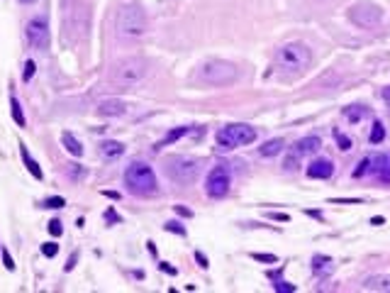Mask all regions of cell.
Masks as SVG:
<instances>
[{
  "mask_svg": "<svg viewBox=\"0 0 390 293\" xmlns=\"http://www.w3.org/2000/svg\"><path fill=\"white\" fill-rule=\"evenodd\" d=\"M115 27H117V34L122 37H130V40H137V37H144L147 34V27H149V20H147V12L139 3H127L117 10V20H115Z\"/></svg>",
  "mask_w": 390,
  "mask_h": 293,
  "instance_id": "cell-1",
  "label": "cell"
},
{
  "mask_svg": "<svg viewBox=\"0 0 390 293\" xmlns=\"http://www.w3.org/2000/svg\"><path fill=\"white\" fill-rule=\"evenodd\" d=\"M125 183L134 196H154L159 191V183H156V173L149 164L144 162H132L125 171Z\"/></svg>",
  "mask_w": 390,
  "mask_h": 293,
  "instance_id": "cell-2",
  "label": "cell"
},
{
  "mask_svg": "<svg viewBox=\"0 0 390 293\" xmlns=\"http://www.w3.org/2000/svg\"><path fill=\"white\" fill-rule=\"evenodd\" d=\"M147 76H149V64H147V59H141V56H130V59L117 61V64L112 66V73H110L112 83L125 86V88L141 83Z\"/></svg>",
  "mask_w": 390,
  "mask_h": 293,
  "instance_id": "cell-3",
  "label": "cell"
},
{
  "mask_svg": "<svg viewBox=\"0 0 390 293\" xmlns=\"http://www.w3.org/2000/svg\"><path fill=\"white\" fill-rule=\"evenodd\" d=\"M312 61V51L307 44H302V42H288V44H283L276 54V64H278V69L283 71H290V73H298V71H305L310 66Z\"/></svg>",
  "mask_w": 390,
  "mask_h": 293,
  "instance_id": "cell-4",
  "label": "cell"
},
{
  "mask_svg": "<svg viewBox=\"0 0 390 293\" xmlns=\"http://www.w3.org/2000/svg\"><path fill=\"white\" fill-rule=\"evenodd\" d=\"M163 171L173 183H180V186H188L198 179L200 173V162L193 159V157H169L163 162Z\"/></svg>",
  "mask_w": 390,
  "mask_h": 293,
  "instance_id": "cell-5",
  "label": "cell"
},
{
  "mask_svg": "<svg viewBox=\"0 0 390 293\" xmlns=\"http://www.w3.org/2000/svg\"><path fill=\"white\" fill-rule=\"evenodd\" d=\"M198 76H200V81L210 83V86H227V83L237 81L239 71H237V66L230 64V61L210 59L200 66V73H198Z\"/></svg>",
  "mask_w": 390,
  "mask_h": 293,
  "instance_id": "cell-6",
  "label": "cell"
},
{
  "mask_svg": "<svg viewBox=\"0 0 390 293\" xmlns=\"http://www.w3.org/2000/svg\"><path fill=\"white\" fill-rule=\"evenodd\" d=\"M256 140V130L251 125H227L217 132V144L222 149H237V147H244V144H251Z\"/></svg>",
  "mask_w": 390,
  "mask_h": 293,
  "instance_id": "cell-7",
  "label": "cell"
},
{
  "mask_svg": "<svg viewBox=\"0 0 390 293\" xmlns=\"http://www.w3.org/2000/svg\"><path fill=\"white\" fill-rule=\"evenodd\" d=\"M349 20L356 25V27H363V30H371V27H378L380 20H383V10L373 3H356L349 10Z\"/></svg>",
  "mask_w": 390,
  "mask_h": 293,
  "instance_id": "cell-8",
  "label": "cell"
},
{
  "mask_svg": "<svg viewBox=\"0 0 390 293\" xmlns=\"http://www.w3.org/2000/svg\"><path fill=\"white\" fill-rule=\"evenodd\" d=\"M230 183H232V176H230V169L227 166H215L210 173H208V181H205V191L210 198H224L230 193Z\"/></svg>",
  "mask_w": 390,
  "mask_h": 293,
  "instance_id": "cell-9",
  "label": "cell"
},
{
  "mask_svg": "<svg viewBox=\"0 0 390 293\" xmlns=\"http://www.w3.org/2000/svg\"><path fill=\"white\" fill-rule=\"evenodd\" d=\"M27 40L34 49L39 51H47L51 44V32H49V25L44 17H34V20L27 25Z\"/></svg>",
  "mask_w": 390,
  "mask_h": 293,
  "instance_id": "cell-10",
  "label": "cell"
},
{
  "mask_svg": "<svg viewBox=\"0 0 390 293\" xmlns=\"http://www.w3.org/2000/svg\"><path fill=\"white\" fill-rule=\"evenodd\" d=\"M98 112L102 118H120L127 112V103L120 101V98H105V101L98 103Z\"/></svg>",
  "mask_w": 390,
  "mask_h": 293,
  "instance_id": "cell-11",
  "label": "cell"
},
{
  "mask_svg": "<svg viewBox=\"0 0 390 293\" xmlns=\"http://www.w3.org/2000/svg\"><path fill=\"white\" fill-rule=\"evenodd\" d=\"M332 173H334V164L330 159H315L307 166V176L310 179H330Z\"/></svg>",
  "mask_w": 390,
  "mask_h": 293,
  "instance_id": "cell-12",
  "label": "cell"
},
{
  "mask_svg": "<svg viewBox=\"0 0 390 293\" xmlns=\"http://www.w3.org/2000/svg\"><path fill=\"white\" fill-rule=\"evenodd\" d=\"M322 140L317 134H310V137H302L298 144H295V157H305V154H315L320 152Z\"/></svg>",
  "mask_w": 390,
  "mask_h": 293,
  "instance_id": "cell-13",
  "label": "cell"
},
{
  "mask_svg": "<svg viewBox=\"0 0 390 293\" xmlns=\"http://www.w3.org/2000/svg\"><path fill=\"white\" fill-rule=\"evenodd\" d=\"M363 291H378V293H388L390 291V276L385 274H376V276H368L363 286H361Z\"/></svg>",
  "mask_w": 390,
  "mask_h": 293,
  "instance_id": "cell-14",
  "label": "cell"
},
{
  "mask_svg": "<svg viewBox=\"0 0 390 293\" xmlns=\"http://www.w3.org/2000/svg\"><path fill=\"white\" fill-rule=\"evenodd\" d=\"M100 154L105 157V159H117V157H122L125 154V144L122 142H112V140H108V142H102L100 144Z\"/></svg>",
  "mask_w": 390,
  "mask_h": 293,
  "instance_id": "cell-15",
  "label": "cell"
},
{
  "mask_svg": "<svg viewBox=\"0 0 390 293\" xmlns=\"http://www.w3.org/2000/svg\"><path fill=\"white\" fill-rule=\"evenodd\" d=\"M20 154H22V162H25V166H27V171H30L34 179H39V181H42V176H44V173H42L39 164L30 157V152H27V147H25V144H20Z\"/></svg>",
  "mask_w": 390,
  "mask_h": 293,
  "instance_id": "cell-16",
  "label": "cell"
},
{
  "mask_svg": "<svg viewBox=\"0 0 390 293\" xmlns=\"http://www.w3.org/2000/svg\"><path fill=\"white\" fill-rule=\"evenodd\" d=\"M61 142H64V147H66V152L73 154V157H80L83 154V147H80V142L71 134V132H64L61 134Z\"/></svg>",
  "mask_w": 390,
  "mask_h": 293,
  "instance_id": "cell-17",
  "label": "cell"
},
{
  "mask_svg": "<svg viewBox=\"0 0 390 293\" xmlns=\"http://www.w3.org/2000/svg\"><path fill=\"white\" fill-rule=\"evenodd\" d=\"M283 147H285V142L280 140V137H276V140H269L263 147H261L259 152H261V157H276V154H280L283 152Z\"/></svg>",
  "mask_w": 390,
  "mask_h": 293,
  "instance_id": "cell-18",
  "label": "cell"
},
{
  "mask_svg": "<svg viewBox=\"0 0 390 293\" xmlns=\"http://www.w3.org/2000/svg\"><path fill=\"white\" fill-rule=\"evenodd\" d=\"M10 112H12V120L17 122L20 127H25V115H22V108H20V101H17V98H10Z\"/></svg>",
  "mask_w": 390,
  "mask_h": 293,
  "instance_id": "cell-19",
  "label": "cell"
},
{
  "mask_svg": "<svg viewBox=\"0 0 390 293\" xmlns=\"http://www.w3.org/2000/svg\"><path fill=\"white\" fill-rule=\"evenodd\" d=\"M371 144H380L385 140V130H383V122H373V130H371Z\"/></svg>",
  "mask_w": 390,
  "mask_h": 293,
  "instance_id": "cell-20",
  "label": "cell"
},
{
  "mask_svg": "<svg viewBox=\"0 0 390 293\" xmlns=\"http://www.w3.org/2000/svg\"><path fill=\"white\" fill-rule=\"evenodd\" d=\"M315 271L317 274H330L332 271V259L330 257H315Z\"/></svg>",
  "mask_w": 390,
  "mask_h": 293,
  "instance_id": "cell-21",
  "label": "cell"
},
{
  "mask_svg": "<svg viewBox=\"0 0 390 293\" xmlns=\"http://www.w3.org/2000/svg\"><path fill=\"white\" fill-rule=\"evenodd\" d=\"M366 173H371V157H366V159L359 162V166L354 169V179H361V176H366Z\"/></svg>",
  "mask_w": 390,
  "mask_h": 293,
  "instance_id": "cell-22",
  "label": "cell"
},
{
  "mask_svg": "<svg viewBox=\"0 0 390 293\" xmlns=\"http://www.w3.org/2000/svg\"><path fill=\"white\" fill-rule=\"evenodd\" d=\"M346 118H349L351 122H359L361 118H363V115H366V110H363V108H361V105H351V108H346Z\"/></svg>",
  "mask_w": 390,
  "mask_h": 293,
  "instance_id": "cell-23",
  "label": "cell"
},
{
  "mask_svg": "<svg viewBox=\"0 0 390 293\" xmlns=\"http://www.w3.org/2000/svg\"><path fill=\"white\" fill-rule=\"evenodd\" d=\"M42 205H44V208H54V210H59V208H64V205H66V201H64L61 196H54V198H47Z\"/></svg>",
  "mask_w": 390,
  "mask_h": 293,
  "instance_id": "cell-24",
  "label": "cell"
},
{
  "mask_svg": "<svg viewBox=\"0 0 390 293\" xmlns=\"http://www.w3.org/2000/svg\"><path fill=\"white\" fill-rule=\"evenodd\" d=\"M186 132H188V127H176V130H173V132H169V134H166V140H163V144H171V142L180 140V137H183Z\"/></svg>",
  "mask_w": 390,
  "mask_h": 293,
  "instance_id": "cell-25",
  "label": "cell"
},
{
  "mask_svg": "<svg viewBox=\"0 0 390 293\" xmlns=\"http://www.w3.org/2000/svg\"><path fill=\"white\" fill-rule=\"evenodd\" d=\"M334 137H337V142H339L341 152H349V149H351V140H349V137H346V134H341V132H337V130H334Z\"/></svg>",
  "mask_w": 390,
  "mask_h": 293,
  "instance_id": "cell-26",
  "label": "cell"
},
{
  "mask_svg": "<svg viewBox=\"0 0 390 293\" xmlns=\"http://www.w3.org/2000/svg\"><path fill=\"white\" fill-rule=\"evenodd\" d=\"M42 254H44V257H56V254H59V244L56 242L42 244Z\"/></svg>",
  "mask_w": 390,
  "mask_h": 293,
  "instance_id": "cell-27",
  "label": "cell"
},
{
  "mask_svg": "<svg viewBox=\"0 0 390 293\" xmlns=\"http://www.w3.org/2000/svg\"><path fill=\"white\" fill-rule=\"evenodd\" d=\"M163 230H166V232H176V235H186V227H183L180 223H166L163 225Z\"/></svg>",
  "mask_w": 390,
  "mask_h": 293,
  "instance_id": "cell-28",
  "label": "cell"
},
{
  "mask_svg": "<svg viewBox=\"0 0 390 293\" xmlns=\"http://www.w3.org/2000/svg\"><path fill=\"white\" fill-rule=\"evenodd\" d=\"M276 291H280V293H293V291H295V286H293V283H288V281H278V279H276Z\"/></svg>",
  "mask_w": 390,
  "mask_h": 293,
  "instance_id": "cell-29",
  "label": "cell"
},
{
  "mask_svg": "<svg viewBox=\"0 0 390 293\" xmlns=\"http://www.w3.org/2000/svg\"><path fill=\"white\" fill-rule=\"evenodd\" d=\"M256 262H269V264H273V262H278V257L276 254H251Z\"/></svg>",
  "mask_w": 390,
  "mask_h": 293,
  "instance_id": "cell-30",
  "label": "cell"
},
{
  "mask_svg": "<svg viewBox=\"0 0 390 293\" xmlns=\"http://www.w3.org/2000/svg\"><path fill=\"white\" fill-rule=\"evenodd\" d=\"M0 254H3V264H5V269H15V262H12V257H10V252L8 249H0Z\"/></svg>",
  "mask_w": 390,
  "mask_h": 293,
  "instance_id": "cell-31",
  "label": "cell"
},
{
  "mask_svg": "<svg viewBox=\"0 0 390 293\" xmlns=\"http://www.w3.org/2000/svg\"><path fill=\"white\" fill-rule=\"evenodd\" d=\"M34 71H37V64H34V61H27V64H25V81H30L32 76H34Z\"/></svg>",
  "mask_w": 390,
  "mask_h": 293,
  "instance_id": "cell-32",
  "label": "cell"
},
{
  "mask_svg": "<svg viewBox=\"0 0 390 293\" xmlns=\"http://www.w3.org/2000/svg\"><path fill=\"white\" fill-rule=\"evenodd\" d=\"M49 232L54 235V237H61V232H64V227H61L59 220H51L49 223Z\"/></svg>",
  "mask_w": 390,
  "mask_h": 293,
  "instance_id": "cell-33",
  "label": "cell"
},
{
  "mask_svg": "<svg viewBox=\"0 0 390 293\" xmlns=\"http://www.w3.org/2000/svg\"><path fill=\"white\" fill-rule=\"evenodd\" d=\"M378 179H380L383 183H390V159H388V164L383 166V171L378 173Z\"/></svg>",
  "mask_w": 390,
  "mask_h": 293,
  "instance_id": "cell-34",
  "label": "cell"
},
{
  "mask_svg": "<svg viewBox=\"0 0 390 293\" xmlns=\"http://www.w3.org/2000/svg\"><path fill=\"white\" fill-rule=\"evenodd\" d=\"M269 218H273V220H278V223H288L290 218L285 215V212H269Z\"/></svg>",
  "mask_w": 390,
  "mask_h": 293,
  "instance_id": "cell-35",
  "label": "cell"
},
{
  "mask_svg": "<svg viewBox=\"0 0 390 293\" xmlns=\"http://www.w3.org/2000/svg\"><path fill=\"white\" fill-rule=\"evenodd\" d=\"M195 259H198V264H200L202 269H208V264H210V262L205 259V254H202V252H195Z\"/></svg>",
  "mask_w": 390,
  "mask_h": 293,
  "instance_id": "cell-36",
  "label": "cell"
},
{
  "mask_svg": "<svg viewBox=\"0 0 390 293\" xmlns=\"http://www.w3.org/2000/svg\"><path fill=\"white\" fill-rule=\"evenodd\" d=\"M176 212H178V215H183V218H190V215H193V212H190L188 208H183V205H176Z\"/></svg>",
  "mask_w": 390,
  "mask_h": 293,
  "instance_id": "cell-37",
  "label": "cell"
},
{
  "mask_svg": "<svg viewBox=\"0 0 390 293\" xmlns=\"http://www.w3.org/2000/svg\"><path fill=\"white\" fill-rule=\"evenodd\" d=\"M76 259H78V254H73V257L69 259V264H66V271H71V269L76 266Z\"/></svg>",
  "mask_w": 390,
  "mask_h": 293,
  "instance_id": "cell-38",
  "label": "cell"
},
{
  "mask_svg": "<svg viewBox=\"0 0 390 293\" xmlns=\"http://www.w3.org/2000/svg\"><path fill=\"white\" fill-rule=\"evenodd\" d=\"M383 101L390 105V86H385V88H383Z\"/></svg>",
  "mask_w": 390,
  "mask_h": 293,
  "instance_id": "cell-39",
  "label": "cell"
},
{
  "mask_svg": "<svg viewBox=\"0 0 390 293\" xmlns=\"http://www.w3.org/2000/svg\"><path fill=\"white\" fill-rule=\"evenodd\" d=\"M161 271H166V274H176V269H173V266H169V264H161Z\"/></svg>",
  "mask_w": 390,
  "mask_h": 293,
  "instance_id": "cell-40",
  "label": "cell"
},
{
  "mask_svg": "<svg viewBox=\"0 0 390 293\" xmlns=\"http://www.w3.org/2000/svg\"><path fill=\"white\" fill-rule=\"evenodd\" d=\"M105 218H108V220H120V218H117V215H115V212H112V210H108V212H105Z\"/></svg>",
  "mask_w": 390,
  "mask_h": 293,
  "instance_id": "cell-41",
  "label": "cell"
},
{
  "mask_svg": "<svg viewBox=\"0 0 390 293\" xmlns=\"http://www.w3.org/2000/svg\"><path fill=\"white\" fill-rule=\"evenodd\" d=\"M105 196H108V198H115V201L120 198V193H115V191H105Z\"/></svg>",
  "mask_w": 390,
  "mask_h": 293,
  "instance_id": "cell-42",
  "label": "cell"
},
{
  "mask_svg": "<svg viewBox=\"0 0 390 293\" xmlns=\"http://www.w3.org/2000/svg\"><path fill=\"white\" fill-rule=\"evenodd\" d=\"M20 3H32V0H20Z\"/></svg>",
  "mask_w": 390,
  "mask_h": 293,
  "instance_id": "cell-43",
  "label": "cell"
}]
</instances>
